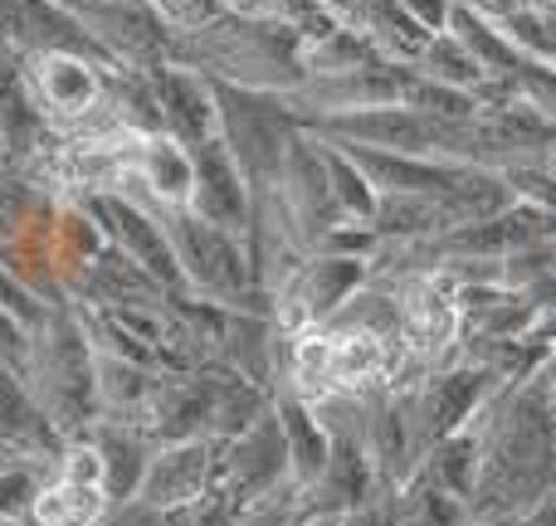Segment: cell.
<instances>
[{
  "label": "cell",
  "instance_id": "52a82bcc",
  "mask_svg": "<svg viewBox=\"0 0 556 526\" xmlns=\"http://www.w3.org/2000/svg\"><path fill=\"white\" fill-rule=\"evenodd\" d=\"M108 210H113L117 234H123V244L137 254V264H147L156 278H176V259H172V249H166V240L156 234V224L147 220V215H137L132 205H123V201H113Z\"/></svg>",
  "mask_w": 556,
  "mask_h": 526
},
{
  "label": "cell",
  "instance_id": "7a4b0ae2",
  "mask_svg": "<svg viewBox=\"0 0 556 526\" xmlns=\"http://www.w3.org/2000/svg\"><path fill=\"white\" fill-rule=\"evenodd\" d=\"M205 483H211V459H205V444H176L162 459L147 463V478L137 488V498L152 502V508L172 512V508H191L205 498Z\"/></svg>",
  "mask_w": 556,
  "mask_h": 526
},
{
  "label": "cell",
  "instance_id": "2e32d148",
  "mask_svg": "<svg viewBox=\"0 0 556 526\" xmlns=\"http://www.w3.org/2000/svg\"><path fill=\"white\" fill-rule=\"evenodd\" d=\"M0 351H20V332H15V322H5V317H0Z\"/></svg>",
  "mask_w": 556,
  "mask_h": 526
},
{
  "label": "cell",
  "instance_id": "9c48e42d",
  "mask_svg": "<svg viewBox=\"0 0 556 526\" xmlns=\"http://www.w3.org/2000/svg\"><path fill=\"white\" fill-rule=\"evenodd\" d=\"M98 453H103V488H108V498L127 502V498H132V488H142V478H147L142 449H137L127 434L108 429L103 439H98Z\"/></svg>",
  "mask_w": 556,
  "mask_h": 526
},
{
  "label": "cell",
  "instance_id": "277c9868",
  "mask_svg": "<svg viewBox=\"0 0 556 526\" xmlns=\"http://www.w3.org/2000/svg\"><path fill=\"white\" fill-rule=\"evenodd\" d=\"M156 103H162V117L176 137L186 142H211V123L220 107H211V88L201 78H191L186 68H156Z\"/></svg>",
  "mask_w": 556,
  "mask_h": 526
},
{
  "label": "cell",
  "instance_id": "5bb4252c",
  "mask_svg": "<svg viewBox=\"0 0 556 526\" xmlns=\"http://www.w3.org/2000/svg\"><path fill=\"white\" fill-rule=\"evenodd\" d=\"M108 526H166V512L152 508V502H117V512L108 517Z\"/></svg>",
  "mask_w": 556,
  "mask_h": 526
},
{
  "label": "cell",
  "instance_id": "e0dca14e",
  "mask_svg": "<svg viewBox=\"0 0 556 526\" xmlns=\"http://www.w3.org/2000/svg\"><path fill=\"white\" fill-rule=\"evenodd\" d=\"M0 473H10V453H5V444H0Z\"/></svg>",
  "mask_w": 556,
  "mask_h": 526
},
{
  "label": "cell",
  "instance_id": "30bf717a",
  "mask_svg": "<svg viewBox=\"0 0 556 526\" xmlns=\"http://www.w3.org/2000/svg\"><path fill=\"white\" fill-rule=\"evenodd\" d=\"M25 444V439H45V420L29 405V395L15 385V375L0 371V444Z\"/></svg>",
  "mask_w": 556,
  "mask_h": 526
},
{
  "label": "cell",
  "instance_id": "6da1fadb",
  "mask_svg": "<svg viewBox=\"0 0 556 526\" xmlns=\"http://www.w3.org/2000/svg\"><path fill=\"white\" fill-rule=\"evenodd\" d=\"M29 84H35L39 103L59 117H84L98 107V74L84 54L35 49V54H29Z\"/></svg>",
  "mask_w": 556,
  "mask_h": 526
},
{
  "label": "cell",
  "instance_id": "4fadbf2b",
  "mask_svg": "<svg viewBox=\"0 0 556 526\" xmlns=\"http://www.w3.org/2000/svg\"><path fill=\"white\" fill-rule=\"evenodd\" d=\"M29 498H35V483H29V473H25V469H10V473H0V517H10V512H20Z\"/></svg>",
  "mask_w": 556,
  "mask_h": 526
},
{
  "label": "cell",
  "instance_id": "7c38bea8",
  "mask_svg": "<svg viewBox=\"0 0 556 526\" xmlns=\"http://www.w3.org/2000/svg\"><path fill=\"white\" fill-rule=\"evenodd\" d=\"M103 375L108 381H98V390H103L108 400L123 405V400H137V395H142V375L127 371L123 361H103Z\"/></svg>",
  "mask_w": 556,
  "mask_h": 526
},
{
  "label": "cell",
  "instance_id": "8fae6325",
  "mask_svg": "<svg viewBox=\"0 0 556 526\" xmlns=\"http://www.w3.org/2000/svg\"><path fill=\"white\" fill-rule=\"evenodd\" d=\"M64 483L88 488V492L103 488V453H98V444H93V449H74V453H68V459H64Z\"/></svg>",
  "mask_w": 556,
  "mask_h": 526
},
{
  "label": "cell",
  "instance_id": "8992f818",
  "mask_svg": "<svg viewBox=\"0 0 556 526\" xmlns=\"http://www.w3.org/2000/svg\"><path fill=\"white\" fill-rule=\"evenodd\" d=\"M137 176H142L162 201H176V205L191 201V191H195V162L176 142H142Z\"/></svg>",
  "mask_w": 556,
  "mask_h": 526
},
{
  "label": "cell",
  "instance_id": "9a60e30c",
  "mask_svg": "<svg viewBox=\"0 0 556 526\" xmlns=\"http://www.w3.org/2000/svg\"><path fill=\"white\" fill-rule=\"evenodd\" d=\"M0 297H5V303H0V307H10V312H15V307H20V312H29V307H25L29 297H25V293H15V287H10L5 278H0Z\"/></svg>",
  "mask_w": 556,
  "mask_h": 526
},
{
  "label": "cell",
  "instance_id": "5b68a950",
  "mask_svg": "<svg viewBox=\"0 0 556 526\" xmlns=\"http://www.w3.org/2000/svg\"><path fill=\"white\" fill-rule=\"evenodd\" d=\"M288 473V439H283V424H250L240 434L230 453V478L240 483L244 492H260V488H274L278 478Z\"/></svg>",
  "mask_w": 556,
  "mask_h": 526
},
{
  "label": "cell",
  "instance_id": "ac0fdd59",
  "mask_svg": "<svg viewBox=\"0 0 556 526\" xmlns=\"http://www.w3.org/2000/svg\"><path fill=\"white\" fill-rule=\"evenodd\" d=\"M0 526H15V522H10V517H0Z\"/></svg>",
  "mask_w": 556,
  "mask_h": 526
},
{
  "label": "cell",
  "instance_id": "3957f363",
  "mask_svg": "<svg viewBox=\"0 0 556 526\" xmlns=\"http://www.w3.org/2000/svg\"><path fill=\"white\" fill-rule=\"evenodd\" d=\"M191 205H195V215H201L205 224H215V230H240V224H244L240 176H235V166H230V156H225L220 142H201Z\"/></svg>",
  "mask_w": 556,
  "mask_h": 526
},
{
  "label": "cell",
  "instance_id": "ba28073f",
  "mask_svg": "<svg viewBox=\"0 0 556 526\" xmlns=\"http://www.w3.org/2000/svg\"><path fill=\"white\" fill-rule=\"evenodd\" d=\"M29 508H35L39 526H93L103 498H98V492H88V488H74V483H59V488L35 492V498H29Z\"/></svg>",
  "mask_w": 556,
  "mask_h": 526
}]
</instances>
